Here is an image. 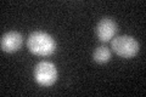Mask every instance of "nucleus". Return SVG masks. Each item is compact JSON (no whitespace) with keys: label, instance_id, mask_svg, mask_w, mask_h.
I'll return each instance as SVG.
<instances>
[{"label":"nucleus","instance_id":"f257e3e1","mask_svg":"<svg viewBox=\"0 0 146 97\" xmlns=\"http://www.w3.org/2000/svg\"><path fill=\"white\" fill-rule=\"evenodd\" d=\"M27 48L36 56H50L56 50V43L51 35L42 30H36L31 33L27 39Z\"/></svg>","mask_w":146,"mask_h":97},{"label":"nucleus","instance_id":"7ed1b4c3","mask_svg":"<svg viewBox=\"0 0 146 97\" xmlns=\"http://www.w3.org/2000/svg\"><path fill=\"white\" fill-rule=\"evenodd\" d=\"M34 79L42 86H51L57 80V69L52 62L42 61L34 68Z\"/></svg>","mask_w":146,"mask_h":97},{"label":"nucleus","instance_id":"f03ea898","mask_svg":"<svg viewBox=\"0 0 146 97\" xmlns=\"http://www.w3.org/2000/svg\"><path fill=\"white\" fill-rule=\"evenodd\" d=\"M112 51L123 58H131L139 52V43L130 35H119L112 39Z\"/></svg>","mask_w":146,"mask_h":97},{"label":"nucleus","instance_id":"423d86ee","mask_svg":"<svg viewBox=\"0 0 146 97\" xmlns=\"http://www.w3.org/2000/svg\"><path fill=\"white\" fill-rule=\"evenodd\" d=\"M93 58L98 63H106L111 59V50L106 46H98L93 53Z\"/></svg>","mask_w":146,"mask_h":97},{"label":"nucleus","instance_id":"20e7f679","mask_svg":"<svg viewBox=\"0 0 146 97\" xmlns=\"http://www.w3.org/2000/svg\"><path fill=\"white\" fill-rule=\"evenodd\" d=\"M23 44V36L21 33L16 30H11L7 33H4L0 39V46L1 50L5 52H16L21 49Z\"/></svg>","mask_w":146,"mask_h":97},{"label":"nucleus","instance_id":"39448f33","mask_svg":"<svg viewBox=\"0 0 146 97\" xmlns=\"http://www.w3.org/2000/svg\"><path fill=\"white\" fill-rule=\"evenodd\" d=\"M95 32H96L98 38L101 41H110L115 38L117 33V23L112 18L105 17L99 21Z\"/></svg>","mask_w":146,"mask_h":97}]
</instances>
